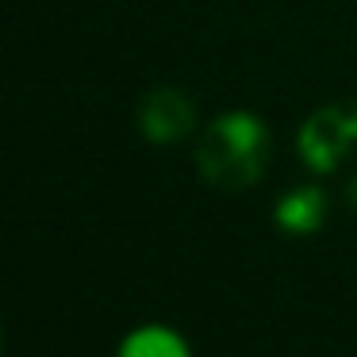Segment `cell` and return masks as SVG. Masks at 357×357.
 <instances>
[{"mask_svg": "<svg viewBox=\"0 0 357 357\" xmlns=\"http://www.w3.org/2000/svg\"><path fill=\"white\" fill-rule=\"evenodd\" d=\"M269 162V131L250 112L219 116L196 142V169L211 188L242 192L257 185Z\"/></svg>", "mask_w": 357, "mask_h": 357, "instance_id": "6da1fadb", "label": "cell"}, {"mask_svg": "<svg viewBox=\"0 0 357 357\" xmlns=\"http://www.w3.org/2000/svg\"><path fill=\"white\" fill-rule=\"evenodd\" d=\"M296 146H300V158L307 169L331 173L357 146V100L326 104L315 116H307V123L300 127Z\"/></svg>", "mask_w": 357, "mask_h": 357, "instance_id": "7a4b0ae2", "label": "cell"}, {"mask_svg": "<svg viewBox=\"0 0 357 357\" xmlns=\"http://www.w3.org/2000/svg\"><path fill=\"white\" fill-rule=\"evenodd\" d=\"M139 131L146 142H158V146H169V142H181L196 131V108L181 89H150L139 100Z\"/></svg>", "mask_w": 357, "mask_h": 357, "instance_id": "3957f363", "label": "cell"}, {"mask_svg": "<svg viewBox=\"0 0 357 357\" xmlns=\"http://www.w3.org/2000/svg\"><path fill=\"white\" fill-rule=\"evenodd\" d=\"M277 227L284 234H315L326 219V196L323 188H292V192L280 196L277 211H273Z\"/></svg>", "mask_w": 357, "mask_h": 357, "instance_id": "277c9868", "label": "cell"}, {"mask_svg": "<svg viewBox=\"0 0 357 357\" xmlns=\"http://www.w3.org/2000/svg\"><path fill=\"white\" fill-rule=\"evenodd\" d=\"M119 357H188V346L169 326H142L123 338Z\"/></svg>", "mask_w": 357, "mask_h": 357, "instance_id": "5b68a950", "label": "cell"}, {"mask_svg": "<svg viewBox=\"0 0 357 357\" xmlns=\"http://www.w3.org/2000/svg\"><path fill=\"white\" fill-rule=\"evenodd\" d=\"M346 200H349V204H354V208H357V177H354V181H349V185H346Z\"/></svg>", "mask_w": 357, "mask_h": 357, "instance_id": "8992f818", "label": "cell"}]
</instances>
